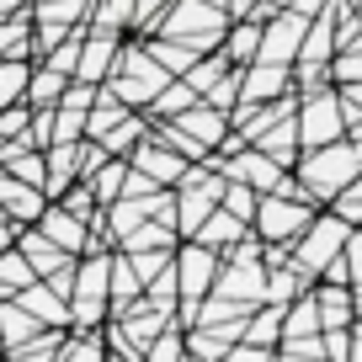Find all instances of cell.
Masks as SVG:
<instances>
[{
  "mask_svg": "<svg viewBox=\"0 0 362 362\" xmlns=\"http://www.w3.org/2000/svg\"><path fill=\"white\" fill-rule=\"evenodd\" d=\"M293 170H298L293 181L315 197V203H330V197H336L341 187L362 170V144L341 134V139H330V144L309 149V160H304V165H293Z\"/></svg>",
  "mask_w": 362,
  "mask_h": 362,
  "instance_id": "obj_1",
  "label": "cell"
},
{
  "mask_svg": "<svg viewBox=\"0 0 362 362\" xmlns=\"http://www.w3.org/2000/svg\"><path fill=\"white\" fill-rule=\"evenodd\" d=\"M165 80H176V75H170L149 48H117V64H112V75H107L102 86L112 90L117 102H128V107H149Z\"/></svg>",
  "mask_w": 362,
  "mask_h": 362,
  "instance_id": "obj_2",
  "label": "cell"
},
{
  "mask_svg": "<svg viewBox=\"0 0 362 362\" xmlns=\"http://www.w3.org/2000/svg\"><path fill=\"white\" fill-rule=\"evenodd\" d=\"M309 218H315V197H304V192H261L250 224H256V235L267 240V245H288Z\"/></svg>",
  "mask_w": 362,
  "mask_h": 362,
  "instance_id": "obj_3",
  "label": "cell"
},
{
  "mask_svg": "<svg viewBox=\"0 0 362 362\" xmlns=\"http://www.w3.org/2000/svg\"><path fill=\"white\" fill-rule=\"evenodd\" d=\"M176 293H181V325H192L197 320V304L208 298V288H214L218 267H224V256L218 250H208L203 240H192V245H181L176 250Z\"/></svg>",
  "mask_w": 362,
  "mask_h": 362,
  "instance_id": "obj_4",
  "label": "cell"
},
{
  "mask_svg": "<svg viewBox=\"0 0 362 362\" xmlns=\"http://www.w3.org/2000/svg\"><path fill=\"white\" fill-rule=\"evenodd\" d=\"M304 96V90H298ZM293 123H298V149H320V144H330V139H341L346 134V117H341V90H309L304 102H298V112H293Z\"/></svg>",
  "mask_w": 362,
  "mask_h": 362,
  "instance_id": "obj_5",
  "label": "cell"
},
{
  "mask_svg": "<svg viewBox=\"0 0 362 362\" xmlns=\"http://www.w3.org/2000/svg\"><path fill=\"white\" fill-rule=\"evenodd\" d=\"M309 22H315V16L293 11V6L272 11L267 22H261V48H256V59H272V64H293V59H298V43H304V33H309Z\"/></svg>",
  "mask_w": 362,
  "mask_h": 362,
  "instance_id": "obj_6",
  "label": "cell"
},
{
  "mask_svg": "<svg viewBox=\"0 0 362 362\" xmlns=\"http://www.w3.org/2000/svg\"><path fill=\"white\" fill-rule=\"evenodd\" d=\"M117 33H107V27H90L86 37H80V59H75V80H90V86H102L107 75H112L117 64Z\"/></svg>",
  "mask_w": 362,
  "mask_h": 362,
  "instance_id": "obj_7",
  "label": "cell"
},
{
  "mask_svg": "<svg viewBox=\"0 0 362 362\" xmlns=\"http://www.w3.org/2000/svg\"><path fill=\"white\" fill-rule=\"evenodd\" d=\"M128 165L144 170L155 187H176V181L187 176V160H181L170 144H160V139H149V144L139 139V144H134V160H128Z\"/></svg>",
  "mask_w": 362,
  "mask_h": 362,
  "instance_id": "obj_8",
  "label": "cell"
},
{
  "mask_svg": "<svg viewBox=\"0 0 362 362\" xmlns=\"http://www.w3.org/2000/svg\"><path fill=\"white\" fill-rule=\"evenodd\" d=\"M37 229H43L54 245H64L69 256H86V250H90V229H86V218H75L64 203H59V208H48V203H43V214H37Z\"/></svg>",
  "mask_w": 362,
  "mask_h": 362,
  "instance_id": "obj_9",
  "label": "cell"
},
{
  "mask_svg": "<svg viewBox=\"0 0 362 362\" xmlns=\"http://www.w3.org/2000/svg\"><path fill=\"white\" fill-rule=\"evenodd\" d=\"M16 250L27 256V267H33L37 277H59V272L75 267V256H69L64 245H54L43 229H27V235H16Z\"/></svg>",
  "mask_w": 362,
  "mask_h": 362,
  "instance_id": "obj_10",
  "label": "cell"
},
{
  "mask_svg": "<svg viewBox=\"0 0 362 362\" xmlns=\"http://www.w3.org/2000/svg\"><path fill=\"white\" fill-rule=\"evenodd\" d=\"M315 304H320V330H341V325H351V320H357V298H351V283H325V277H320Z\"/></svg>",
  "mask_w": 362,
  "mask_h": 362,
  "instance_id": "obj_11",
  "label": "cell"
},
{
  "mask_svg": "<svg viewBox=\"0 0 362 362\" xmlns=\"http://www.w3.org/2000/svg\"><path fill=\"white\" fill-rule=\"evenodd\" d=\"M176 123L187 128L203 149H218V139L229 134V112H218V107H208V102H192L187 112H176Z\"/></svg>",
  "mask_w": 362,
  "mask_h": 362,
  "instance_id": "obj_12",
  "label": "cell"
},
{
  "mask_svg": "<svg viewBox=\"0 0 362 362\" xmlns=\"http://www.w3.org/2000/svg\"><path fill=\"white\" fill-rule=\"evenodd\" d=\"M245 229H250L245 218H235L229 208H218V203H214V214H208V218H203V224H197L187 240H203L208 250H229L235 240H245Z\"/></svg>",
  "mask_w": 362,
  "mask_h": 362,
  "instance_id": "obj_13",
  "label": "cell"
},
{
  "mask_svg": "<svg viewBox=\"0 0 362 362\" xmlns=\"http://www.w3.org/2000/svg\"><path fill=\"white\" fill-rule=\"evenodd\" d=\"M224 59L229 64H250L256 59V48H261V22H250V16H240V22H229L224 27Z\"/></svg>",
  "mask_w": 362,
  "mask_h": 362,
  "instance_id": "obj_14",
  "label": "cell"
},
{
  "mask_svg": "<svg viewBox=\"0 0 362 362\" xmlns=\"http://www.w3.org/2000/svg\"><path fill=\"white\" fill-rule=\"evenodd\" d=\"M69 80H75V75H64V69H54V64H37L33 75H27V96H22V102L27 107H54L59 96H64Z\"/></svg>",
  "mask_w": 362,
  "mask_h": 362,
  "instance_id": "obj_15",
  "label": "cell"
},
{
  "mask_svg": "<svg viewBox=\"0 0 362 362\" xmlns=\"http://www.w3.org/2000/svg\"><path fill=\"white\" fill-rule=\"evenodd\" d=\"M27 336H37V320L27 315L16 298H0V351H11V346H22Z\"/></svg>",
  "mask_w": 362,
  "mask_h": 362,
  "instance_id": "obj_16",
  "label": "cell"
},
{
  "mask_svg": "<svg viewBox=\"0 0 362 362\" xmlns=\"http://www.w3.org/2000/svg\"><path fill=\"white\" fill-rule=\"evenodd\" d=\"M33 277H37V272L27 267V256H22V250H16V245H6V250H0V298L22 293V288L33 283Z\"/></svg>",
  "mask_w": 362,
  "mask_h": 362,
  "instance_id": "obj_17",
  "label": "cell"
},
{
  "mask_svg": "<svg viewBox=\"0 0 362 362\" xmlns=\"http://www.w3.org/2000/svg\"><path fill=\"white\" fill-rule=\"evenodd\" d=\"M192 102H197V90L187 86V80H176V86L165 80V86L155 90V102H149V117H170V112H187Z\"/></svg>",
  "mask_w": 362,
  "mask_h": 362,
  "instance_id": "obj_18",
  "label": "cell"
},
{
  "mask_svg": "<svg viewBox=\"0 0 362 362\" xmlns=\"http://www.w3.org/2000/svg\"><path fill=\"white\" fill-rule=\"evenodd\" d=\"M27 75H33L27 59H0V107H11V102L27 96Z\"/></svg>",
  "mask_w": 362,
  "mask_h": 362,
  "instance_id": "obj_19",
  "label": "cell"
},
{
  "mask_svg": "<svg viewBox=\"0 0 362 362\" xmlns=\"http://www.w3.org/2000/svg\"><path fill=\"white\" fill-rule=\"evenodd\" d=\"M256 187H245V181H229L224 176V192H218V208H229V214H235V218H245V224H250V214H256Z\"/></svg>",
  "mask_w": 362,
  "mask_h": 362,
  "instance_id": "obj_20",
  "label": "cell"
},
{
  "mask_svg": "<svg viewBox=\"0 0 362 362\" xmlns=\"http://www.w3.org/2000/svg\"><path fill=\"white\" fill-rule=\"evenodd\" d=\"M341 267H346V283L362 293V224L346 229V245H341Z\"/></svg>",
  "mask_w": 362,
  "mask_h": 362,
  "instance_id": "obj_21",
  "label": "cell"
},
{
  "mask_svg": "<svg viewBox=\"0 0 362 362\" xmlns=\"http://www.w3.org/2000/svg\"><path fill=\"white\" fill-rule=\"evenodd\" d=\"M27 123H33V107L27 102H11V107H0V139H22Z\"/></svg>",
  "mask_w": 362,
  "mask_h": 362,
  "instance_id": "obj_22",
  "label": "cell"
},
{
  "mask_svg": "<svg viewBox=\"0 0 362 362\" xmlns=\"http://www.w3.org/2000/svg\"><path fill=\"white\" fill-rule=\"evenodd\" d=\"M11 11H27V0H0V16H11Z\"/></svg>",
  "mask_w": 362,
  "mask_h": 362,
  "instance_id": "obj_23",
  "label": "cell"
},
{
  "mask_svg": "<svg viewBox=\"0 0 362 362\" xmlns=\"http://www.w3.org/2000/svg\"><path fill=\"white\" fill-rule=\"evenodd\" d=\"M346 357H362V341H351V346H346Z\"/></svg>",
  "mask_w": 362,
  "mask_h": 362,
  "instance_id": "obj_24",
  "label": "cell"
}]
</instances>
